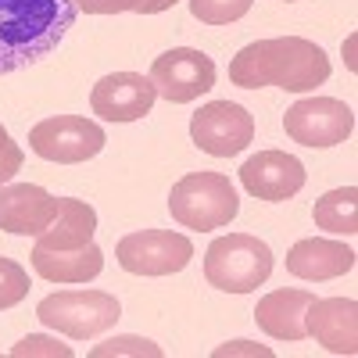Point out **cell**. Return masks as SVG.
Here are the masks:
<instances>
[{"label": "cell", "instance_id": "cell-1", "mask_svg": "<svg viewBox=\"0 0 358 358\" xmlns=\"http://www.w3.org/2000/svg\"><path fill=\"white\" fill-rule=\"evenodd\" d=\"M330 79V57L305 36H276V40H255L244 50H236L229 62V83L258 90V86H280L290 94H305Z\"/></svg>", "mask_w": 358, "mask_h": 358}, {"label": "cell", "instance_id": "cell-2", "mask_svg": "<svg viewBox=\"0 0 358 358\" xmlns=\"http://www.w3.org/2000/svg\"><path fill=\"white\" fill-rule=\"evenodd\" d=\"M72 0H0V76L43 62L76 25Z\"/></svg>", "mask_w": 358, "mask_h": 358}, {"label": "cell", "instance_id": "cell-3", "mask_svg": "<svg viewBox=\"0 0 358 358\" xmlns=\"http://www.w3.org/2000/svg\"><path fill=\"white\" fill-rule=\"evenodd\" d=\"M273 276V251L251 233L215 236L204 255V280L226 294H251Z\"/></svg>", "mask_w": 358, "mask_h": 358}, {"label": "cell", "instance_id": "cell-4", "mask_svg": "<svg viewBox=\"0 0 358 358\" xmlns=\"http://www.w3.org/2000/svg\"><path fill=\"white\" fill-rule=\"evenodd\" d=\"M169 212L187 229H222L241 212L229 176L222 172H190L169 194Z\"/></svg>", "mask_w": 358, "mask_h": 358}, {"label": "cell", "instance_id": "cell-5", "mask_svg": "<svg viewBox=\"0 0 358 358\" xmlns=\"http://www.w3.org/2000/svg\"><path fill=\"white\" fill-rule=\"evenodd\" d=\"M36 315L43 326L72 341H90L122 319V305L108 290H62V294L43 297Z\"/></svg>", "mask_w": 358, "mask_h": 358}, {"label": "cell", "instance_id": "cell-6", "mask_svg": "<svg viewBox=\"0 0 358 358\" xmlns=\"http://www.w3.org/2000/svg\"><path fill=\"white\" fill-rule=\"evenodd\" d=\"M104 129L86 115H57V118H43L29 129V147L57 165H79L90 162L104 151Z\"/></svg>", "mask_w": 358, "mask_h": 358}, {"label": "cell", "instance_id": "cell-7", "mask_svg": "<svg viewBox=\"0 0 358 358\" xmlns=\"http://www.w3.org/2000/svg\"><path fill=\"white\" fill-rule=\"evenodd\" d=\"M115 258L133 276H172L190 265L194 244L190 236L172 233V229H143V233L122 236L115 248Z\"/></svg>", "mask_w": 358, "mask_h": 358}, {"label": "cell", "instance_id": "cell-8", "mask_svg": "<svg viewBox=\"0 0 358 358\" xmlns=\"http://www.w3.org/2000/svg\"><path fill=\"white\" fill-rule=\"evenodd\" d=\"M215 76H219L215 62L208 54H201L194 47H172L155 57L147 79L155 83L158 97H165L169 104H190L215 86Z\"/></svg>", "mask_w": 358, "mask_h": 358}, {"label": "cell", "instance_id": "cell-9", "mask_svg": "<svg viewBox=\"0 0 358 358\" xmlns=\"http://www.w3.org/2000/svg\"><path fill=\"white\" fill-rule=\"evenodd\" d=\"M190 140L212 158H233L255 140V118L233 101H212L190 118Z\"/></svg>", "mask_w": 358, "mask_h": 358}, {"label": "cell", "instance_id": "cell-10", "mask_svg": "<svg viewBox=\"0 0 358 358\" xmlns=\"http://www.w3.org/2000/svg\"><path fill=\"white\" fill-rule=\"evenodd\" d=\"M283 129L294 143L305 147H337L355 133V111L334 97H308L287 108Z\"/></svg>", "mask_w": 358, "mask_h": 358}, {"label": "cell", "instance_id": "cell-11", "mask_svg": "<svg viewBox=\"0 0 358 358\" xmlns=\"http://www.w3.org/2000/svg\"><path fill=\"white\" fill-rule=\"evenodd\" d=\"M158 90L155 83L140 72H111L97 79L94 94H90V108L101 115L104 122H136V118L151 115Z\"/></svg>", "mask_w": 358, "mask_h": 358}, {"label": "cell", "instance_id": "cell-12", "mask_svg": "<svg viewBox=\"0 0 358 358\" xmlns=\"http://www.w3.org/2000/svg\"><path fill=\"white\" fill-rule=\"evenodd\" d=\"M62 197L36 183H0V229L15 236H40L54 219Z\"/></svg>", "mask_w": 358, "mask_h": 358}, {"label": "cell", "instance_id": "cell-13", "mask_svg": "<svg viewBox=\"0 0 358 358\" xmlns=\"http://www.w3.org/2000/svg\"><path fill=\"white\" fill-rule=\"evenodd\" d=\"M305 179V165L287 151H258L241 169L244 190L258 201H290L294 194H301Z\"/></svg>", "mask_w": 358, "mask_h": 358}, {"label": "cell", "instance_id": "cell-14", "mask_svg": "<svg viewBox=\"0 0 358 358\" xmlns=\"http://www.w3.org/2000/svg\"><path fill=\"white\" fill-rule=\"evenodd\" d=\"M308 337L334 355H358V305L351 297H322L308 305Z\"/></svg>", "mask_w": 358, "mask_h": 358}, {"label": "cell", "instance_id": "cell-15", "mask_svg": "<svg viewBox=\"0 0 358 358\" xmlns=\"http://www.w3.org/2000/svg\"><path fill=\"white\" fill-rule=\"evenodd\" d=\"M355 268V251L341 241H322V236H308V241H297L287 251V273L297 280H337Z\"/></svg>", "mask_w": 358, "mask_h": 358}, {"label": "cell", "instance_id": "cell-16", "mask_svg": "<svg viewBox=\"0 0 358 358\" xmlns=\"http://www.w3.org/2000/svg\"><path fill=\"white\" fill-rule=\"evenodd\" d=\"M312 301H315L312 290H273L258 301L255 322L273 341H305L308 337L305 315H308Z\"/></svg>", "mask_w": 358, "mask_h": 358}, {"label": "cell", "instance_id": "cell-17", "mask_svg": "<svg viewBox=\"0 0 358 358\" xmlns=\"http://www.w3.org/2000/svg\"><path fill=\"white\" fill-rule=\"evenodd\" d=\"M97 233V212L79 197H62V208H57V219L40 233L36 248L47 251H79L86 244H94Z\"/></svg>", "mask_w": 358, "mask_h": 358}, {"label": "cell", "instance_id": "cell-18", "mask_svg": "<svg viewBox=\"0 0 358 358\" xmlns=\"http://www.w3.org/2000/svg\"><path fill=\"white\" fill-rule=\"evenodd\" d=\"M33 268L50 280V283H90L101 276L104 268V251L97 244H86L79 251H47V248H33Z\"/></svg>", "mask_w": 358, "mask_h": 358}, {"label": "cell", "instance_id": "cell-19", "mask_svg": "<svg viewBox=\"0 0 358 358\" xmlns=\"http://www.w3.org/2000/svg\"><path fill=\"white\" fill-rule=\"evenodd\" d=\"M312 219L326 233H341V236L358 233V190L355 187H337L330 194H322L312 208Z\"/></svg>", "mask_w": 358, "mask_h": 358}, {"label": "cell", "instance_id": "cell-20", "mask_svg": "<svg viewBox=\"0 0 358 358\" xmlns=\"http://www.w3.org/2000/svg\"><path fill=\"white\" fill-rule=\"evenodd\" d=\"M72 4L86 15H122V11H133V15H162L169 11L176 0H72Z\"/></svg>", "mask_w": 358, "mask_h": 358}, {"label": "cell", "instance_id": "cell-21", "mask_svg": "<svg viewBox=\"0 0 358 358\" xmlns=\"http://www.w3.org/2000/svg\"><path fill=\"white\" fill-rule=\"evenodd\" d=\"M255 0H190V15L204 25H229L251 11Z\"/></svg>", "mask_w": 358, "mask_h": 358}, {"label": "cell", "instance_id": "cell-22", "mask_svg": "<svg viewBox=\"0 0 358 358\" xmlns=\"http://www.w3.org/2000/svg\"><path fill=\"white\" fill-rule=\"evenodd\" d=\"M29 294V273L15 258H0V312L15 308Z\"/></svg>", "mask_w": 358, "mask_h": 358}, {"label": "cell", "instance_id": "cell-23", "mask_svg": "<svg viewBox=\"0 0 358 358\" xmlns=\"http://www.w3.org/2000/svg\"><path fill=\"white\" fill-rule=\"evenodd\" d=\"M90 355H94V358H108V355H151V358H158L162 348L151 344V341H143V337H115V341L97 344Z\"/></svg>", "mask_w": 358, "mask_h": 358}, {"label": "cell", "instance_id": "cell-24", "mask_svg": "<svg viewBox=\"0 0 358 358\" xmlns=\"http://www.w3.org/2000/svg\"><path fill=\"white\" fill-rule=\"evenodd\" d=\"M15 358H25V355H57V358H72V348L69 344H57L50 337H25L11 348Z\"/></svg>", "mask_w": 358, "mask_h": 358}, {"label": "cell", "instance_id": "cell-25", "mask_svg": "<svg viewBox=\"0 0 358 358\" xmlns=\"http://www.w3.org/2000/svg\"><path fill=\"white\" fill-rule=\"evenodd\" d=\"M25 155H22V147L11 140V133L0 126V183H8V179L22 169Z\"/></svg>", "mask_w": 358, "mask_h": 358}]
</instances>
